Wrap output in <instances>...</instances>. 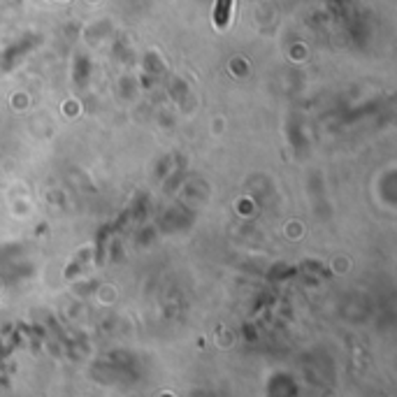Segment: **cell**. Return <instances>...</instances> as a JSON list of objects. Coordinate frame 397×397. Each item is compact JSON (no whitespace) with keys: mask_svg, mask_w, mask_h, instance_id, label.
Here are the masks:
<instances>
[{"mask_svg":"<svg viewBox=\"0 0 397 397\" xmlns=\"http://www.w3.org/2000/svg\"><path fill=\"white\" fill-rule=\"evenodd\" d=\"M230 9H232V0H219V5H216V26L219 28H225L230 21Z\"/></svg>","mask_w":397,"mask_h":397,"instance_id":"1","label":"cell"}]
</instances>
